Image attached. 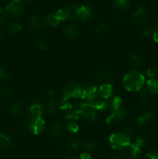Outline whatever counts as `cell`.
Segmentation results:
<instances>
[{
    "label": "cell",
    "instance_id": "obj_1",
    "mask_svg": "<svg viewBox=\"0 0 158 159\" xmlns=\"http://www.w3.org/2000/svg\"><path fill=\"white\" fill-rule=\"evenodd\" d=\"M123 85L129 92L139 91L145 84V77L141 72L131 71L127 73L123 78Z\"/></svg>",
    "mask_w": 158,
    "mask_h": 159
},
{
    "label": "cell",
    "instance_id": "obj_2",
    "mask_svg": "<svg viewBox=\"0 0 158 159\" xmlns=\"http://www.w3.org/2000/svg\"><path fill=\"white\" fill-rule=\"evenodd\" d=\"M109 142L115 150L121 151L127 148L130 144V139L125 133H114L110 136Z\"/></svg>",
    "mask_w": 158,
    "mask_h": 159
},
{
    "label": "cell",
    "instance_id": "obj_3",
    "mask_svg": "<svg viewBox=\"0 0 158 159\" xmlns=\"http://www.w3.org/2000/svg\"><path fill=\"white\" fill-rule=\"evenodd\" d=\"M96 110L91 102L80 106V116L86 122H91L97 117Z\"/></svg>",
    "mask_w": 158,
    "mask_h": 159
},
{
    "label": "cell",
    "instance_id": "obj_4",
    "mask_svg": "<svg viewBox=\"0 0 158 159\" xmlns=\"http://www.w3.org/2000/svg\"><path fill=\"white\" fill-rule=\"evenodd\" d=\"M82 89L76 82H71L67 85L63 89L64 97L68 98H79L81 96Z\"/></svg>",
    "mask_w": 158,
    "mask_h": 159
},
{
    "label": "cell",
    "instance_id": "obj_5",
    "mask_svg": "<svg viewBox=\"0 0 158 159\" xmlns=\"http://www.w3.org/2000/svg\"><path fill=\"white\" fill-rule=\"evenodd\" d=\"M45 127V122L42 117H33L28 123V128L33 134L42 133Z\"/></svg>",
    "mask_w": 158,
    "mask_h": 159
},
{
    "label": "cell",
    "instance_id": "obj_6",
    "mask_svg": "<svg viewBox=\"0 0 158 159\" xmlns=\"http://www.w3.org/2000/svg\"><path fill=\"white\" fill-rule=\"evenodd\" d=\"M98 94H99V89L95 85H87L85 88L82 89L81 96V97L86 100L88 102H92L96 100Z\"/></svg>",
    "mask_w": 158,
    "mask_h": 159
},
{
    "label": "cell",
    "instance_id": "obj_7",
    "mask_svg": "<svg viewBox=\"0 0 158 159\" xmlns=\"http://www.w3.org/2000/svg\"><path fill=\"white\" fill-rule=\"evenodd\" d=\"M6 11L12 17H18L21 16L23 12V6L20 1L11 2L6 7Z\"/></svg>",
    "mask_w": 158,
    "mask_h": 159
},
{
    "label": "cell",
    "instance_id": "obj_8",
    "mask_svg": "<svg viewBox=\"0 0 158 159\" xmlns=\"http://www.w3.org/2000/svg\"><path fill=\"white\" fill-rule=\"evenodd\" d=\"M147 12L145 8L140 7L133 14L132 16V20L134 23L137 25L143 24L147 19Z\"/></svg>",
    "mask_w": 158,
    "mask_h": 159
},
{
    "label": "cell",
    "instance_id": "obj_9",
    "mask_svg": "<svg viewBox=\"0 0 158 159\" xmlns=\"http://www.w3.org/2000/svg\"><path fill=\"white\" fill-rule=\"evenodd\" d=\"M127 113L124 109L120 108L117 110H115L112 111V114L107 118V123L110 124V123L115 122V121H119L125 119V116H126Z\"/></svg>",
    "mask_w": 158,
    "mask_h": 159
},
{
    "label": "cell",
    "instance_id": "obj_10",
    "mask_svg": "<svg viewBox=\"0 0 158 159\" xmlns=\"http://www.w3.org/2000/svg\"><path fill=\"white\" fill-rule=\"evenodd\" d=\"M28 26L31 31L37 32L42 28V20L37 16H33L28 20Z\"/></svg>",
    "mask_w": 158,
    "mask_h": 159
},
{
    "label": "cell",
    "instance_id": "obj_11",
    "mask_svg": "<svg viewBox=\"0 0 158 159\" xmlns=\"http://www.w3.org/2000/svg\"><path fill=\"white\" fill-rule=\"evenodd\" d=\"M79 116H80V106L79 107L74 106L70 110H67L64 117V119L71 121L78 119Z\"/></svg>",
    "mask_w": 158,
    "mask_h": 159
},
{
    "label": "cell",
    "instance_id": "obj_12",
    "mask_svg": "<svg viewBox=\"0 0 158 159\" xmlns=\"http://www.w3.org/2000/svg\"><path fill=\"white\" fill-rule=\"evenodd\" d=\"M112 93V86L108 83H103L99 89V94L104 99H108Z\"/></svg>",
    "mask_w": 158,
    "mask_h": 159
},
{
    "label": "cell",
    "instance_id": "obj_13",
    "mask_svg": "<svg viewBox=\"0 0 158 159\" xmlns=\"http://www.w3.org/2000/svg\"><path fill=\"white\" fill-rule=\"evenodd\" d=\"M92 16L91 9L88 6H81L78 8V17L82 20H88Z\"/></svg>",
    "mask_w": 158,
    "mask_h": 159
},
{
    "label": "cell",
    "instance_id": "obj_14",
    "mask_svg": "<svg viewBox=\"0 0 158 159\" xmlns=\"http://www.w3.org/2000/svg\"><path fill=\"white\" fill-rule=\"evenodd\" d=\"M64 9L67 20H76L78 18V7L75 6H69Z\"/></svg>",
    "mask_w": 158,
    "mask_h": 159
},
{
    "label": "cell",
    "instance_id": "obj_15",
    "mask_svg": "<svg viewBox=\"0 0 158 159\" xmlns=\"http://www.w3.org/2000/svg\"><path fill=\"white\" fill-rule=\"evenodd\" d=\"M29 111L33 115V117H41L43 113V108L41 104L34 102L29 107Z\"/></svg>",
    "mask_w": 158,
    "mask_h": 159
},
{
    "label": "cell",
    "instance_id": "obj_16",
    "mask_svg": "<svg viewBox=\"0 0 158 159\" xmlns=\"http://www.w3.org/2000/svg\"><path fill=\"white\" fill-rule=\"evenodd\" d=\"M21 30H22V26H20L19 23H9V24L6 25L4 28L5 32L8 34H10V35L18 34L19 32H20Z\"/></svg>",
    "mask_w": 158,
    "mask_h": 159
},
{
    "label": "cell",
    "instance_id": "obj_17",
    "mask_svg": "<svg viewBox=\"0 0 158 159\" xmlns=\"http://www.w3.org/2000/svg\"><path fill=\"white\" fill-rule=\"evenodd\" d=\"M64 34L68 37L74 38L76 37L79 34V28L77 24H71L64 29Z\"/></svg>",
    "mask_w": 158,
    "mask_h": 159
},
{
    "label": "cell",
    "instance_id": "obj_18",
    "mask_svg": "<svg viewBox=\"0 0 158 159\" xmlns=\"http://www.w3.org/2000/svg\"><path fill=\"white\" fill-rule=\"evenodd\" d=\"M147 88L149 93L151 94H158V80L157 79H150L147 82Z\"/></svg>",
    "mask_w": 158,
    "mask_h": 159
},
{
    "label": "cell",
    "instance_id": "obj_19",
    "mask_svg": "<svg viewBox=\"0 0 158 159\" xmlns=\"http://www.w3.org/2000/svg\"><path fill=\"white\" fill-rule=\"evenodd\" d=\"M151 118L152 113L150 112H143L138 116L137 120H136V123L140 126L145 125L150 120Z\"/></svg>",
    "mask_w": 158,
    "mask_h": 159
},
{
    "label": "cell",
    "instance_id": "obj_20",
    "mask_svg": "<svg viewBox=\"0 0 158 159\" xmlns=\"http://www.w3.org/2000/svg\"><path fill=\"white\" fill-rule=\"evenodd\" d=\"M97 78L99 81L104 82V83H108L112 81V75L108 71L105 70H101L97 73Z\"/></svg>",
    "mask_w": 158,
    "mask_h": 159
},
{
    "label": "cell",
    "instance_id": "obj_21",
    "mask_svg": "<svg viewBox=\"0 0 158 159\" xmlns=\"http://www.w3.org/2000/svg\"><path fill=\"white\" fill-rule=\"evenodd\" d=\"M12 145V141L9 136L3 133H0V148L3 149L9 148Z\"/></svg>",
    "mask_w": 158,
    "mask_h": 159
},
{
    "label": "cell",
    "instance_id": "obj_22",
    "mask_svg": "<svg viewBox=\"0 0 158 159\" xmlns=\"http://www.w3.org/2000/svg\"><path fill=\"white\" fill-rule=\"evenodd\" d=\"M23 112V106L20 102H15L10 107V114L12 116H17L20 115Z\"/></svg>",
    "mask_w": 158,
    "mask_h": 159
},
{
    "label": "cell",
    "instance_id": "obj_23",
    "mask_svg": "<svg viewBox=\"0 0 158 159\" xmlns=\"http://www.w3.org/2000/svg\"><path fill=\"white\" fill-rule=\"evenodd\" d=\"M72 107L73 106L71 105V103L70 102L69 99L64 97V96L63 98L59 99L58 102H57V107H59L60 110H66L67 111V110H70Z\"/></svg>",
    "mask_w": 158,
    "mask_h": 159
},
{
    "label": "cell",
    "instance_id": "obj_24",
    "mask_svg": "<svg viewBox=\"0 0 158 159\" xmlns=\"http://www.w3.org/2000/svg\"><path fill=\"white\" fill-rule=\"evenodd\" d=\"M91 104L93 105V107H94V109L96 110V111H100V112H103L105 111V110L108 109V103H107L104 100H95L94 102H91Z\"/></svg>",
    "mask_w": 158,
    "mask_h": 159
},
{
    "label": "cell",
    "instance_id": "obj_25",
    "mask_svg": "<svg viewBox=\"0 0 158 159\" xmlns=\"http://www.w3.org/2000/svg\"><path fill=\"white\" fill-rule=\"evenodd\" d=\"M62 132H63V129H62L61 125H60L57 123L53 124L50 127V134L54 138H57L61 136Z\"/></svg>",
    "mask_w": 158,
    "mask_h": 159
},
{
    "label": "cell",
    "instance_id": "obj_26",
    "mask_svg": "<svg viewBox=\"0 0 158 159\" xmlns=\"http://www.w3.org/2000/svg\"><path fill=\"white\" fill-rule=\"evenodd\" d=\"M122 104V100L119 96H116L111 100L109 103V107L112 111H115L121 108V106Z\"/></svg>",
    "mask_w": 158,
    "mask_h": 159
},
{
    "label": "cell",
    "instance_id": "obj_27",
    "mask_svg": "<svg viewBox=\"0 0 158 159\" xmlns=\"http://www.w3.org/2000/svg\"><path fill=\"white\" fill-rule=\"evenodd\" d=\"M57 104L54 101V97L50 98L49 101L47 102V112L50 115H54L57 113Z\"/></svg>",
    "mask_w": 158,
    "mask_h": 159
},
{
    "label": "cell",
    "instance_id": "obj_28",
    "mask_svg": "<svg viewBox=\"0 0 158 159\" xmlns=\"http://www.w3.org/2000/svg\"><path fill=\"white\" fill-rule=\"evenodd\" d=\"M141 154V148L136 146V144H133L129 148V155L130 157L133 159L139 158Z\"/></svg>",
    "mask_w": 158,
    "mask_h": 159
},
{
    "label": "cell",
    "instance_id": "obj_29",
    "mask_svg": "<svg viewBox=\"0 0 158 159\" xmlns=\"http://www.w3.org/2000/svg\"><path fill=\"white\" fill-rule=\"evenodd\" d=\"M46 21L50 26H57L60 23V20L55 14H50L46 16Z\"/></svg>",
    "mask_w": 158,
    "mask_h": 159
},
{
    "label": "cell",
    "instance_id": "obj_30",
    "mask_svg": "<svg viewBox=\"0 0 158 159\" xmlns=\"http://www.w3.org/2000/svg\"><path fill=\"white\" fill-rule=\"evenodd\" d=\"M114 5L119 9L124 10L129 6V0H114Z\"/></svg>",
    "mask_w": 158,
    "mask_h": 159
},
{
    "label": "cell",
    "instance_id": "obj_31",
    "mask_svg": "<svg viewBox=\"0 0 158 159\" xmlns=\"http://www.w3.org/2000/svg\"><path fill=\"white\" fill-rule=\"evenodd\" d=\"M129 62H130V65L133 67H136V68H139L142 65V60H141L140 57L138 55H132L130 57L129 59Z\"/></svg>",
    "mask_w": 158,
    "mask_h": 159
},
{
    "label": "cell",
    "instance_id": "obj_32",
    "mask_svg": "<svg viewBox=\"0 0 158 159\" xmlns=\"http://www.w3.org/2000/svg\"><path fill=\"white\" fill-rule=\"evenodd\" d=\"M66 128L71 133H77L79 130L78 125L76 124L75 122H74L73 120L69 121L66 124Z\"/></svg>",
    "mask_w": 158,
    "mask_h": 159
},
{
    "label": "cell",
    "instance_id": "obj_33",
    "mask_svg": "<svg viewBox=\"0 0 158 159\" xmlns=\"http://www.w3.org/2000/svg\"><path fill=\"white\" fill-rule=\"evenodd\" d=\"M36 44H37V48L40 50H41V51H44V50H46V48H47L46 42L42 38L37 39V40H36Z\"/></svg>",
    "mask_w": 158,
    "mask_h": 159
},
{
    "label": "cell",
    "instance_id": "obj_34",
    "mask_svg": "<svg viewBox=\"0 0 158 159\" xmlns=\"http://www.w3.org/2000/svg\"><path fill=\"white\" fill-rule=\"evenodd\" d=\"M12 93V89L9 86L3 87L1 90H0V96L1 97H7Z\"/></svg>",
    "mask_w": 158,
    "mask_h": 159
},
{
    "label": "cell",
    "instance_id": "obj_35",
    "mask_svg": "<svg viewBox=\"0 0 158 159\" xmlns=\"http://www.w3.org/2000/svg\"><path fill=\"white\" fill-rule=\"evenodd\" d=\"M56 16H57V18L60 20V21H64V20H67V17H66V14H65L64 9H59L55 14Z\"/></svg>",
    "mask_w": 158,
    "mask_h": 159
},
{
    "label": "cell",
    "instance_id": "obj_36",
    "mask_svg": "<svg viewBox=\"0 0 158 159\" xmlns=\"http://www.w3.org/2000/svg\"><path fill=\"white\" fill-rule=\"evenodd\" d=\"M154 30H155L153 29V26H146L145 27H144L143 30V34L144 36H150V35H151V34H153Z\"/></svg>",
    "mask_w": 158,
    "mask_h": 159
},
{
    "label": "cell",
    "instance_id": "obj_37",
    "mask_svg": "<svg viewBox=\"0 0 158 159\" xmlns=\"http://www.w3.org/2000/svg\"><path fill=\"white\" fill-rule=\"evenodd\" d=\"M78 146H79L78 141H75V140H71V141H70L69 142H68V148L71 149V150H75V149H77V148H78Z\"/></svg>",
    "mask_w": 158,
    "mask_h": 159
},
{
    "label": "cell",
    "instance_id": "obj_38",
    "mask_svg": "<svg viewBox=\"0 0 158 159\" xmlns=\"http://www.w3.org/2000/svg\"><path fill=\"white\" fill-rule=\"evenodd\" d=\"M9 75V70H8L6 67H0V79L6 78Z\"/></svg>",
    "mask_w": 158,
    "mask_h": 159
},
{
    "label": "cell",
    "instance_id": "obj_39",
    "mask_svg": "<svg viewBox=\"0 0 158 159\" xmlns=\"http://www.w3.org/2000/svg\"><path fill=\"white\" fill-rule=\"evenodd\" d=\"M157 75V69L156 68H150L147 71V75L148 77L153 78Z\"/></svg>",
    "mask_w": 158,
    "mask_h": 159
},
{
    "label": "cell",
    "instance_id": "obj_40",
    "mask_svg": "<svg viewBox=\"0 0 158 159\" xmlns=\"http://www.w3.org/2000/svg\"><path fill=\"white\" fill-rule=\"evenodd\" d=\"M106 30V25L105 23H99L94 28V30L97 33H103Z\"/></svg>",
    "mask_w": 158,
    "mask_h": 159
},
{
    "label": "cell",
    "instance_id": "obj_41",
    "mask_svg": "<svg viewBox=\"0 0 158 159\" xmlns=\"http://www.w3.org/2000/svg\"><path fill=\"white\" fill-rule=\"evenodd\" d=\"M83 147H84V148L86 149V150L91 151V150H93V149L94 148L95 145H94V143L91 142V141H87V142H85V144H84Z\"/></svg>",
    "mask_w": 158,
    "mask_h": 159
},
{
    "label": "cell",
    "instance_id": "obj_42",
    "mask_svg": "<svg viewBox=\"0 0 158 159\" xmlns=\"http://www.w3.org/2000/svg\"><path fill=\"white\" fill-rule=\"evenodd\" d=\"M148 159H158V152L156 151H150L147 155Z\"/></svg>",
    "mask_w": 158,
    "mask_h": 159
},
{
    "label": "cell",
    "instance_id": "obj_43",
    "mask_svg": "<svg viewBox=\"0 0 158 159\" xmlns=\"http://www.w3.org/2000/svg\"><path fill=\"white\" fill-rule=\"evenodd\" d=\"M28 123L29 122H26V120H23L22 121V122H20L18 125L19 129L21 130H26V128H28Z\"/></svg>",
    "mask_w": 158,
    "mask_h": 159
},
{
    "label": "cell",
    "instance_id": "obj_44",
    "mask_svg": "<svg viewBox=\"0 0 158 159\" xmlns=\"http://www.w3.org/2000/svg\"><path fill=\"white\" fill-rule=\"evenodd\" d=\"M6 20V13H5L4 10L0 8V24L3 23Z\"/></svg>",
    "mask_w": 158,
    "mask_h": 159
},
{
    "label": "cell",
    "instance_id": "obj_45",
    "mask_svg": "<svg viewBox=\"0 0 158 159\" xmlns=\"http://www.w3.org/2000/svg\"><path fill=\"white\" fill-rule=\"evenodd\" d=\"M140 96H141V99H142V101L144 102H147L149 99V96L147 95V93L146 92L143 91L140 93Z\"/></svg>",
    "mask_w": 158,
    "mask_h": 159
},
{
    "label": "cell",
    "instance_id": "obj_46",
    "mask_svg": "<svg viewBox=\"0 0 158 159\" xmlns=\"http://www.w3.org/2000/svg\"><path fill=\"white\" fill-rule=\"evenodd\" d=\"M80 159H92V158H91V156L89 155V154L83 152V153L81 154Z\"/></svg>",
    "mask_w": 158,
    "mask_h": 159
},
{
    "label": "cell",
    "instance_id": "obj_47",
    "mask_svg": "<svg viewBox=\"0 0 158 159\" xmlns=\"http://www.w3.org/2000/svg\"><path fill=\"white\" fill-rule=\"evenodd\" d=\"M153 39L156 43H158V30H155L153 32Z\"/></svg>",
    "mask_w": 158,
    "mask_h": 159
},
{
    "label": "cell",
    "instance_id": "obj_48",
    "mask_svg": "<svg viewBox=\"0 0 158 159\" xmlns=\"http://www.w3.org/2000/svg\"><path fill=\"white\" fill-rule=\"evenodd\" d=\"M65 159H77V158H76L75 157L73 156V155H68V156L66 157V158H65Z\"/></svg>",
    "mask_w": 158,
    "mask_h": 159
},
{
    "label": "cell",
    "instance_id": "obj_49",
    "mask_svg": "<svg viewBox=\"0 0 158 159\" xmlns=\"http://www.w3.org/2000/svg\"><path fill=\"white\" fill-rule=\"evenodd\" d=\"M2 31L0 30V40H2Z\"/></svg>",
    "mask_w": 158,
    "mask_h": 159
},
{
    "label": "cell",
    "instance_id": "obj_50",
    "mask_svg": "<svg viewBox=\"0 0 158 159\" xmlns=\"http://www.w3.org/2000/svg\"><path fill=\"white\" fill-rule=\"evenodd\" d=\"M15 1H20V0H15Z\"/></svg>",
    "mask_w": 158,
    "mask_h": 159
},
{
    "label": "cell",
    "instance_id": "obj_51",
    "mask_svg": "<svg viewBox=\"0 0 158 159\" xmlns=\"http://www.w3.org/2000/svg\"><path fill=\"white\" fill-rule=\"evenodd\" d=\"M157 25H158V20H157Z\"/></svg>",
    "mask_w": 158,
    "mask_h": 159
}]
</instances>
